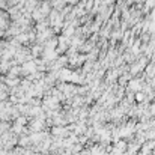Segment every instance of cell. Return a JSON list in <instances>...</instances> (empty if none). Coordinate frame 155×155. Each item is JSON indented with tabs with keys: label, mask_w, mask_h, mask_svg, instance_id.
<instances>
[{
	"label": "cell",
	"mask_w": 155,
	"mask_h": 155,
	"mask_svg": "<svg viewBox=\"0 0 155 155\" xmlns=\"http://www.w3.org/2000/svg\"><path fill=\"white\" fill-rule=\"evenodd\" d=\"M142 86H143V78H131L128 83H127V89L128 92H133V94H137V92H142Z\"/></svg>",
	"instance_id": "6da1fadb"
},
{
	"label": "cell",
	"mask_w": 155,
	"mask_h": 155,
	"mask_svg": "<svg viewBox=\"0 0 155 155\" xmlns=\"http://www.w3.org/2000/svg\"><path fill=\"white\" fill-rule=\"evenodd\" d=\"M38 9L41 11V14H42V17L44 18H47L48 15H50V12L53 11L51 5H50V2H42L39 6H38Z\"/></svg>",
	"instance_id": "7a4b0ae2"
},
{
	"label": "cell",
	"mask_w": 155,
	"mask_h": 155,
	"mask_svg": "<svg viewBox=\"0 0 155 155\" xmlns=\"http://www.w3.org/2000/svg\"><path fill=\"white\" fill-rule=\"evenodd\" d=\"M53 134H54L56 137H65V136L68 134V130L63 128V127H54V128H53Z\"/></svg>",
	"instance_id": "3957f363"
},
{
	"label": "cell",
	"mask_w": 155,
	"mask_h": 155,
	"mask_svg": "<svg viewBox=\"0 0 155 155\" xmlns=\"http://www.w3.org/2000/svg\"><path fill=\"white\" fill-rule=\"evenodd\" d=\"M134 101H137L139 104L145 103L146 101V95L143 92H137V94H134Z\"/></svg>",
	"instance_id": "277c9868"
},
{
	"label": "cell",
	"mask_w": 155,
	"mask_h": 155,
	"mask_svg": "<svg viewBox=\"0 0 155 155\" xmlns=\"http://www.w3.org/2000/svg\"><path fill=\"white\" fill-rule=\"evenodd\" d=\"M8 130H9V125H8V122H0V134H5V133H8Z\"/></svg>",
	"instance_id": "5b68a950"
},
{
	"label": "cell",
	"mask_w": 155,
	"mask_h": 155,
	"mask_svg": "<svg viewBox=\"0 0 155 155\" xmlns=\"http://www.w3.org/2000/svg\"><path fill=\"white\" fill-rule=\"evenodd\" d=\"M26 122H27V119H26L24 116H20V117H17V122H15V124H18V125L24 127V125H26Z\"/></svg>",
	"instance_id": "8992f818"
},
{
	"label": "cell",
	"mask_w": 155,
	"mask_h": 155,
	"mask_svg": "<svg viewBox=\"0 0 155 155\" xmlns=\"http://www.w3.org/2000/svg\"><path fill=\"white\" fill-rule=\"evenodd\" d=\"M29 142H30V139L24 136V137H23V139L20 140V145H21V146H27V145H29Z\"/></svg>",
	"instance_id": "52a82bcc"
}]
</instances>
